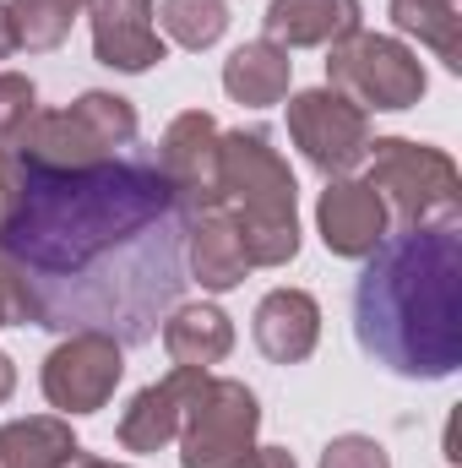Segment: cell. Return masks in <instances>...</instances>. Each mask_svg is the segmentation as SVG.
<instances>
[{
	"mask_svg": "<svg viewBox=\"0 0 462 468\" xmlns=\"http://www.w3.org/2000/svg\"><path fill=\"white\" fill-rule=\"evenodd\" d=\"M185 229L191 218L152 147H125L71 175L27 169V197L0 229L22 322L147 344L191 283Z\"/></svg>",
	"mask_w": 462,
	"mask_h": 468,
	"instance_id": "cell-1",
	"label": "cell"
},
{
	"mask_svg": "<svg viewBox=\"0 0 462 468\" xmlns=\"http://www.w3.org/2000/svg\"><path fill=\"white\" fill-rule=\"evenodd\" d=\"M353 338L408 381H446L462 365V224L386 234L353 283Z\"/></svg>",
	"mask_w": 462,
	"mask_h": 468,
	"instance_id": "cell-2",
	"label": "cell"
},
{
	"mask_svg": "<svg viewBox=\"0 0 462 468\" xmlns=\"http://www.w3.org/2000/svg\"><path fill=\"white\" fill-rule=\"evenodd\" d=\"M218 191L250 267H289L299 256V186L267 131L218 136Z\"/></svg>",
	"mask_w": 462,
	"mask_h": 468,
	"instance_id": "cell-3",
	"label": "cell"
},
{
	"mask_svg": "<svg viewBox=\"0 0 462 468\" xmlns=\"http://www.w3.org/2000/svg\"><path fill=\"white\" fill-rule=\"evenodd\" d=\"M364 164H370L364 186L381 197V207L403 229H430V224L462 218V175L452 153L430 142H408V136H375Z\"/></svg>",
	"mask_w": 462,
	"mask_h": 468,
	"instance_id": "cell-4",
	"label": "cell"
},
{
	"mask_svg": "<svg viewBox=\"0 0 462 468\" xmlns=\"http://www.w3.org/2000/svg\"><path fill=\"white\" fill-rule=\"evenodd\" d=\"M327 88L343 93L348 104H359L364 115L370 110H414L430 88L419 55L403 44V38H386V33H348L343 44H332L327 55Z\"/></svg>",
	"mask_w": 462,
	"mask_h": 468,
	"instance_id": "cell-5",
	"label": "cell"
},
{
	"mask_svg": "<svg viewBox=\"0 0 462 468\" xmlns=\"http://www.w3.org/2000/svg\"><path fill=\"white\" fill-rule=\"evenodd\" d=\"M261 403L234 376H202L180 420V468H245L256 452Z\"/></svg>",
	"mask_w": 462,
	"mask_h": 468,
	"instance_id": "cell-6",
	"label": "cell"
},
{
	"mask_svg": "<svg viewBox=\"0 0 462 468\" xmlns=\"http://www.w3.org/2000/svg\"><path fill=\"white\" fill-rule=\"evenodd\" d=\"M289 136L299 147V158L310 169H321L327 180H343L364 164L370 153V120L359 104H348L332 88H310L289 99Z\"/></svg>",
	"mask_w": 462,
	"mask_h": 468,
	"instance_id": "cell-7",
	"label": "cell"
},
{
	"mask_svg": "<svg viewBox=\"0 0 462 468\" xmlns=\"http://www.w3.org/2000/svg\"><path fill=\"white\" fill-rule=\"evenodd\" d=\"M125 376V344L110 333H66L44 359V398L60 414H99Z\"/></svg>",
	"mask_w": 462,
	"mask_h": 468,
	"instance_id": "cell-8",
	"label": "cell"
},
{
	"mask_svg": "<svg viewBox=\"0 0 462 468\" xmlns=\"http://www.w3.org/2000/svg\"><path fill=\"white\" fill-rule=\"evenodd\" d=\"M218 120L207 110H185L163 125V142L152 147L163 180L174 186L185 218H202L213 207H224V191H218Z\"/></svg>",
	"mask_w": 462,
	"mask_h": 468,
	"instance_id": "cell-9",
	"label": "cell"
},
{
	"mask_svg": "<svg viewBox=\"0 0 462 468\" xmlns=\"http://www.w3.org/2000/svg\"><path fill=\"white\" fill-rule=\"evenodd\" d=\"M88 22H93V55L110 71L142 77L169 55L163 33L152 27V0H88Z\"/></svg>",
	"mask_w": 462,
	"mask_h": 468,
	"instance_id": "cell-10",
	"label": "cell"
},
{
	"mask_svg": "<svg viewBox=\"0 0 462 468\" xmlns=\"http://www.w3.org/2000/svg\"><path fill=\"white\" fill-rule=\"evenodd\" d=\"M5 147H11L27 169H44V175H71V169H93V164L115 158V153L77 120V110H38Z\"/></svg>",
	"mask_w": 462,
	"mask_h": 468,
	"instance_id": "cell-11",
	"label": "cell"
},
{
	"mask_svg": "<svg viewBox=\"0 0 462 468\" xmlns=\"http://www.w3.org/2000/svg\"><path fill=\"white\" fill-rule=\"evenodd\" d=\"M316 229H321V245L332 256L364 261L386 239V207L364 180L343 175V180H327V191L316 202Z\"/></svg>",
	"mask_w": 462,
	"mask_h": 468,
	"instance_id": "cell-12",
	"label": "cell"
},
{
	"mask_svg": "<svg viewBox=\"0 0 462 468\" xmlns=\"http://www.w3.org/2000/svg\"><path fill=\"white\" fill-rule=\"evenodd\" d=\"M207 370H169L163 381H152V387H142L131 403H125V414H120L115 436L125 452H163L174 436H180V420H185V403H191V392H196V381H202Z\"/></svg>",
	"mask_w": 462,
	"mask_h": 468,
	"instance_id": "cell-13",
	"label": "cell"
},
{
	"mask_svg": "<svg viewBox=\"0 0 462 468\" xmlns=\"http://www.w3.org/2000/svg\"><path fill=\"white\" fill-rule=\"evenodd\" d=\"M250 333H256V349L267 354L272 365H299L321 344V305L305 289H272L256 305Z\"/></svg>",
	"mask_w": 462,
	"mask_h": 468,
	"instance_id": "cell-14",
	"label": "cell"
},
{
	"mask_svg": "<svg viewBox=\"0 0 462 468\" xmlns=\"http://www.w3.org/2000/svg\"><path fill=\"white\" fill-rule=\"evenodd\" d=\"M364 5L359 0H267V38L278 49H332L348 33H359Z\"/></svg>",
	"mask_w": 462,
	"mask_h": 468,
	"instance_id": "cell-15",
	"label": "cell"
},
{
	"mask_svg": "<svg viewBox=\"0 0 462 468\" xmlns=\"http://www.w3.org/2000/svg\"><path fill=\"white\" fill-rule=\"evenodd\" d=\"M245 272H250V256L239 245V229H234L229 213L213 207V213L191 218V229H185V278L202 283L207 294H229V289L245 283Z\"/></svg>",
	"mask_w": 462,
	"mask_h": 468,
	"instance_id": "cell-16",
	"label": "cell"
},
{
	"mask_svg": "<svg viewBox=\"0 0 462 468\" xmlns=\"http://www.w3.org/2000/svg\"><path fill=\"white\" fill-rule=\"evenodd\" d=\"M289 82H294V60L289 49H278L272 38H250L239 44L229 60H224V93L245 110H272L289 99Z\"/></svg>",
	"mask_w": 462,
	"mask_h": 468,
	"instance_id": "cell-17",
	"label": "cell"
},
{
	"mask_svg": "<svg viewBox=\"0 0 462 468\" xmlns=\"http://www.w3.org/2000/svg\"><path fill=\"white\" fill-rule=\"evenodd\" d=\"M234 349V322L218 305H174L163 316V354L180 365V370H213L224 365Z\"/></svg>",
	"mask_w": 462,
	"mask_h": 468,
	"instance_id": "cell-18",
	"label": "cell"
},
{
	"mask_svg": "<svg viewBox=\"0 0 462 468\" xmlns=\"http://www.w3.org/2000/svg\"><path fill=\"white\" fill-rule=\"evenodd\" d=\"M71 452H77V436H71V420L60 414L0 425V468H60Z\"/></svg>",
	"mask_w": 462,
	"mask_h": 468,
	"instance_id": "cell-19",
	"label": "cell"
},
{
	"mask_svg": "<svg viewBox=\"0 0 462 468\" xmlns=\"http://www.w3.org/2000/svg\"><path fill=\"white\" fill-rule=\"evenodd\" d=\"M392 27L419 38L425 49H436V60L446 71H462V11L457 0H392L386 5Z\"/></svg>",
	"mask_w": 462,
	"mask_h": 468,
	"instance_id": "cell-20",
	"label": "cell"
},
{
	"mask_svg": "<svg viewBox=\"0 0 462 468\" xmlns=\"http://www.w3.org/2000/svg\"><path fill=\"white\" fill-rule=\"evenodd\" d=\"M11 22H16V49L27 55H49L66 44L71 22L88 11V0H5Z\"/></svg>",
	"mask_w": 462,
	"mask_h": 468,
	"instance_id": "cell-21",
	"label": "cell"
},
{
	"mask_svg": "<svg viewBox=\"0 0 462 468\" xmlns=\"http://www.w3.org/2000/svg\"><path fill=\"white\" fill-rule=\"evenodd\" d=\"M152 16H158L163 38L180 44V49H213L229 33V5L224 0H163V5H152Z\"/></svg>",
	"mask_w": 462,
	"mask_h": 468,
	"instance_id": "cell-22",
	"label": "cell"
},
{
	"mask_svg": "<svg viewBox=\"0 0 462 468\" xmlns=\"http://www.w3.org/2000/svg\"><path fill=\"white\" fill-rule=\"evenodd\" d=\"M77 120L110 147V153H125V147H136V110H131V99H120V93H104V88H88L77 104Z\"/></svg>",
	"mask_w": 462,
	"mask_h": 468,
	"instance_id": "cell-23",
	"label": "cell"
},
{
	"mask_svg": "<svg viewBox=\"0 0 462 468\" xmlns=\"http://www.w3.org/2000/svg\"><path fill=\"white\" fill-rule=\"evenodd\" d=\"M33 115H38V88H33V77L0 71V142H11Z\"/></svg>",
	"mask_w": 462,
	"mask_h": 468,
	"instance_id": "cell-24",
	"label": "cell"
},
{
	"mask_svg": "<svg viewBox=\"0 0 462 468\" xmlns=\"http://www.w3.org/2000/svg\"><path fill=\"white\" fill-rule=\"evenodd\" d=\"M321 468H392V458H386V447H381L375 436L348 431V436H332V441H327Z\"/></svg>",
	"mask_w": 462,
	"mask_h": 468,
	"instance_id": "cell-25",
	"label": "cell"
},
{
	"mask_svg": "<svg viewBox=\"0 0 462 468\" xmlns=\"http://www.w3.org/2000/svg\"><path fill=\"white\" fill-rule=\"evenodd\" d=\"M22 197H27V164L0 142V229L16 218V207H22Z\"/></svg>",
	"mask_w": 462,
	"mask_h": 468,
	"instance_id": "cell-26",
	"label": "cell"
},
{
	"mask_svg": "<svg viewBox=\"0 0 462 468\" xmlns=\"http://www.w3.org/2000/svg\"><path fill=\"white\" fill-rule=\"evenodd\" d=\"M11 322H22V294H16V272L0 250V327H11Z\"/></svg>",
	"mask_w": 462,
	"mask_h": 468,
	"instance_id": "cell-27",
	"label": "cell"
},
{
	"mask_svg": "<svg viewBox=\"0 0 462 468\" xmlns=\"http://www.w3.org/2000/svg\"><path fill=\"white\" fill-rule=\"evenodd\" d=\"M245 468H299V463H294L289 447H256V452L245 458Z\"/></svg>",
	"mask_w": 462,
	"mask_h": 468,
	"instance_id": "cell-28",
	"label": "cell"
},
{
	"mask_svg": "<svg viewBox=\"0 0 462 468\" xmlns=\"http://www.w3.org/2000/svg\"><path fill=\"white\" fill-rule=\"evenodd\" d=\"M16 55V22H11V5L0 0V60Z\"/></svg>",
	"mask_w": 462,
	"mask_h": 468,
	"instance_id": "cell-29",
	"label": "cell"
},
{
	"mask_svg": "<svg viewBox=\"0 0 462 468\" xmlns=\"http://www.w3.org/2000/svg\"><path fill=\"white\" fill-rule=\"evenodd\" d=\"M11 392H16V365H11V359L0 354V403H5Z\"/></svg>",
	"mask_w": 462,
	"mask_h": 468,
	"instance_id": "cell-30",
	"label": "cell"
},
{
	"mask_svg": "<svg viewBox=\"0 0 462 468\" xmlns=\"http://www.w3.org/2000/svg\"><path fill=\"white\" fill-rule=\"evenodd\" d=\"M60 468H110L104 463V458H93V452H82V447H77V452H71V458H66V463Z\"/></svg>",
	"mask_w": 462,
	"mask_h": 468,
	"instance_id": "cell-31",
	"label": "cell"
},
{
	"mask_svg": "<svg viewBox=\"0 0 462 468\" xmlns=\"http://www.w3.org/2000/svg\"><path fill=\"white\" fill-rule=\"evenodd\" d=\"M110 468H115V463H110Z\"/></svg>",
	"mask_w": 462,
	"mask_h": 468,
	"instance_id": "cell-32",
	"label": "cell"
}]
</instances>
